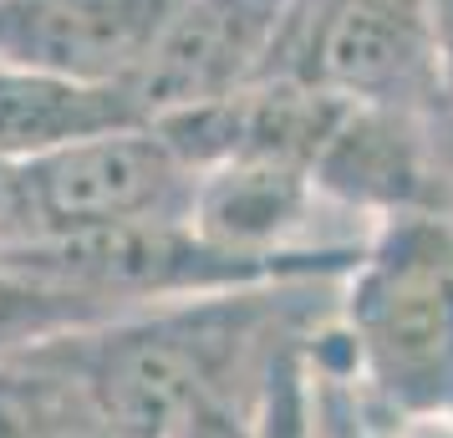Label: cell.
I'll return each instance as SVG.
<instances>
[{
	"label": "cell",
	"mask_w": 453,
	"mask_h": 438,
	"mask_svg": "<svg viewBox=\"0 0 453 438\" xmlns=\"http://www.w3.org/2000/svg\"><path fill=\"white\" fill-rule=\"evenodd\" d=\"M194 179L199 168L168 143L158 123L112 127L36 164L5 168L0 245H42L184 219Z\"/></svg>",
	"instance_id": "obj_3"
},
{
	"label": "cell",
	"mask_w": 453,
	"mask_h": 438,
	"mask_svg": "<svg viewBox=\"0 0 453 438\" xmlns=\"http://www.w3.org/2000/svg\"><path fill=\"white\" fill-rule=\"evenodd\" d=\"M388 438H453V408H443V413L388 418Z\"/></svg>",
	"instance_id": "obj_12"
},
{
	"label": "cell",
	"mask_w": 453,
	"mask_h": 438,
	"mask_svg": "<svg viewBox=\"0 0 453 438\" xmlns=\"http://www.w3.org/2000/svg\"><path fill=\"white\" fill-rule=\"evenodd\" d=\"M331 306L336 286L234 291L118 316L51 342L46 352L72 377L103 434L168 438L209 408L255 403L275 352L321 327Z\"/></svg>",
	"instance_id": "obj_1"
},
{
	"label": "cell",
	"mask_w": 453,
	"mask_h": 438,
	"mask_svg": "<svg viewBox=\"0 0 453 438\" xmlns=\"http://www.w3.org/2000/svg\"><path fill=\"white\" fill-rule=\"evenodd\" d=\"M260 403V397H255ZM255 403H225V408H209V413L188 418L179 434L168 438H250L255 428Z\"/></svg>",
	"instance_id": "obj_11"
},
{
	"label": "cell",
	"mask_w": 453,
	"mask_h": 438,
	"mask_svg": "<svg viewBox=\"0 0 453 438\" xmlns=\"http://www.w3.org/2000/svg\"><path fill=\"white\" fill-rule=\"evenodd\" d=\"M331 327L388 418L453 408V219L438 209L372 225L336 280Z\"/></svg>",
	"instance_id": "obj_2"
},
{
	"label": "cell",
	"mask_w": 453,
	"mask_h": 438,
	"mask_svg": "<svg viewBox=\"0 0 453 438\" xmlns=\"http://www.w3.org/2000/svg\"><path fill=\"white\" fill-rule=\"evenodd\" d=\"M433 112L397 107H351L336 118L321 158L311 168L316 188L351 225H382L392 214L438 209V158H433Z\"/></svg>",
	"instance_id": "obj_7"
},
{
	"label": "cell",
	"mask_w": 453,
	"mask_h": 438,
	"mask_svg": "<svg viewBox=\"0 0 453 438\" xmlns=\"http://www.w3.org/2000/svg\"><path fill=\"white\" fill-rule=\"evenodd\" d=\"M133 123H148V112L127 87L0 66V168L36 164L46 153Z\"/></svg>",
	"instance_id": "obj_8"
},
{
	"label": "cell",
	"mask_w": 453,
	"mask_h": 438,
	"mask_svg": "<svg viewBox=\"0 0 453 438\" xmlns=\"http://www.w3.org/2000/svg\"><path fill=\"white\" fill-rule=\"evenodd\" d=\"M77 413L82 397L46 347L0 362V438H51Z\"/></svg>",
	"instance_id": "obj_10"
},
{
	"label": "cell",
	"mask_w": 453,
	"mask_h": 438,
	"mask_svg": "<svg viewBox=\"0 0 453 438\" xmlns=\"http://www.w3.org/2000/svg\"><path fill=\"white\" fill-rule=\"evenodd\" d=\"M118 316L123 311H107L103 301L66 291V286L0 255V362L42 352L62 336L92 332L103 321H118Z\"/></svg>",
	"instance_id": "obj_9"
},
{
	"label": "cell",
	"mask_w": 453,
	"mask_h": 438,
	"mask_svg": "<svg viewBox=\"0 0 453 438\" xmlns=\"http://www.w3.org/2000/svg\"><path fill=\"white\" fill-rule=\"evenodd\" d=\"M0 194H5V168H0Z\"/></svg>",
	"instance_id": "obj_14"
},
{
	"label": "cell",
	"mask_w": 453,
	"mask_h": 438,
	"mask_svg": "<svg viewBox=\"0 0 453 438\" xmlns=\"http://www.w3.org/2000/svg\"><path fill=\"white\" fill-rule=\"evenodd\" d=\"M438 21V72H443V103H453V0H433Z\"/></svg>",
	"instance_id": "obj_13"
},
{
	"label": "cell",
	"mask_w": 453,
	"mask_h": 438,
	"mask_svg": "<svg viewBox=\"0 0 453 438\" xmlns=\"http://www.w3.org/2000/svg\"><path fill=\"white\" fill-rule=\"evenodd\" d=\"M290 0H179L133 97L148 123L270 82Z\"/></svg>",
	"instance_id": "obj_5"
},
{
	"label": "cell",
	"mask_w": 453,
	"mask_h": 438,
	"mask_svg": "<svg viewBox=\"0 0 453 438\" xmlns=\"http://www.w3.org/2000/svg\"><path fill=\"white\" fill-rule=\"evenodd\" d=\"M173 11L179 0H0V66L133 92Z\"/></svg>",
	"instance_id": "obj_6"
},
{
	"label": "cell",
	"mask_w": 453,
	"mask_h": 438,
	"mask_svg": "<svg viewBox=\"0 0 453 438\" xmlns=\"http://www.w3.org/2000/svg\"><path fill=\"white\" fill-rule=\"evenodd\" d=\"M270 77L351 107L433 112L443 103L433 0H290Z\"/></svg>",
	"instance_id": "obj_4"
}]
</instances>
